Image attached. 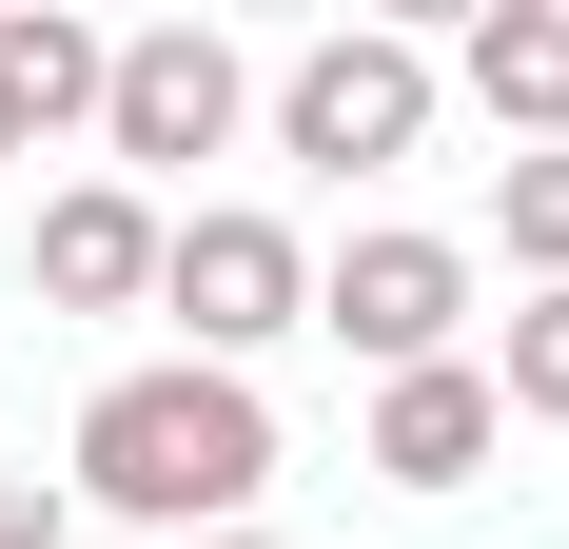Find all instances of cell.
<instances>
[{"instance_id": "cell-11", "label": "cell", "mask_w": 569, "mask_h": 549, "mask_svg": "<svg viewBox=\"0 0 569 549\" xmlns=\"http://www.w3.org/2000/svg\"><path fill=\"white\" fill-rule=\"evenodd\" d=\"M491 392H511L530 432H569V295H530V315L491 333Z\"/></svg>"}, {"instance_id": "cell-9", "label": "cell", "mask_w": 569, "mask_h": 549, "mask_svg": "<svg viewBox=\"0 0 569 549\" xmlns=\"http://www.w3.org/2000/svg\"><path fill=\"white\" fill-rule=\"evenodd\" d=\"M99 79H118V40H99V20H40V0L0 20V118H20V158H40L59 118H99Z\"/></svg>"}, {"instance_id": "cell-6", "label": "cell", "mask_w": 569, "mask_h": 549, "mask_svg": "<svg viewBox=\"0 0 569 549\" xmlns=\"http://www.w3.org/2000/svg\"><path fill=\"white\" fill-rule=\"evenodd\" d=\"M491 451H511L491 353H432V373H393V392H373V471H393V491H471Z\"/></svg>"}, {"instance_id": "cell-7", "label": "cell", "mask_w": 569, "mask_h": 549, "mask_svg": "<svg viewBox=\"0 0 569 549\" xmlns=\"http://www.w3.org/2000/svg\"><path fill=\"white\" fill-rule=\"evenodd\" d=\"M158 197H138V177H79V197H40V295L59 315H138V295H158Z\"/></svg>"}, {"instance_id": "cell-8", "label": "cell", "mask_w": 569, "mask_h": 549, "mask_svg": "<svg viewBox=\"0 0 569 549\" xmlns=\"http://www.w3.org/2000/svg\"><path fill=\"white\" fill-rule=\"evenodd\" d=\"M452 79H471V118H491L511 158H569V0H491L452 40Z\"/></svg>"}, {"instance_id": "cell-14", "label": "cell", "mask_w": 569, "mask_h": 549, "mask_svg": "<svg viewBox=\"0 0 569 549\" xmlns=\"http://www.w3.org/2000/svg\"><path fill=\"white\" fill-rule=\"evenodd\" d=\"M0 158H20V118H0Z\"/></svg>"}, {"instance_id": "cell-1", "label": "cell", "mask_w": 569, "mask_h": 549, "mask_svg": "<svg viewBox=\"0 0 569 549\" xmlns=\"http://www.w3.org/2000/svg\"><path fill=\"white\" fill-rule=\"evenodd\" d=\"M256 491H276V412H256V373H197V353H158V373H99V412H79V510H138V530H256Z\"/></svg>"}, {"instance_id": "cell-12", "label": "cell", "mask_w": 569, "mask_h": 549, "mask_svg": "<svg viewBox=\"0 0 569 549\" xmlns=\"http://www.w3.org/2000/svg\"><path fill=\"white\" fill-rule=\"evenodd\" d=\"M0 549H59V491H40V471H0Z\"/></svg>"}, {"instance_id": "cell-13", "label": "cell", "mask_w": 569, "mask_h": 549, "mask_svg": "<svg viewBox=\"0 0 569 549\" xmlns=\"http://www.w3.org/2000/svg\"><path fill=\"white\" fill-rule=\"evenodd\" d=\"M197 549H276V530H197Z\"/></svg>"}, {"instance_id": "cell-2", "label": "cell", "mask_w": 569, "mask_h": 549, "mask_svg": "<svg viewBox=\"0 0 569 549\" xmlns=\"http://www.w3.org/2000/svg\"><path fill=\"white\" fill-rule=\"evenodd\" d=\"M412 138H432V40H393V20L295 40V79H276V158H315V177H393Z\"/></svg>"}, {"instance_id": "cell-10", "label": "cell", "mask_w": 569, "mask_h": 549, "mask_svg": "<svg viewBox=\"0 0 569 549\" xmlns=\"http://www.w3.org/2000/svg\"><path fill=\"white\" fill-rule=\"evenodd\" d=\"M491 236L530 295H569V158H491Z\"/></svg>"}, {"instance_id": "cell-4", "label": "cell", "mask_w": 569, "mask_h": 549, "mask_svg": "<svg viewBox=\"0 0 569 549\" xmlns=\"http://www.w3.org/2000/svg\"><path fill=\"white\" fill-rule=\"evenodd\" d=\"M236 118H256V59H236L217 20H158V40H118V79H99V138L138 177H197Z\"/></svg>"}, {"instance_id": "cell-3", "label": "cell", "mask_w": 569, "mask_h": 549, "mask_svg": "<svg viewBox=\"0 0 569 549\" xmlns=\"http://www.w3.org/2000/svg\"><path fill=\"white\" fill-rule=\"evenodd\" d=\"M158 315L197 333V373H256V353H276V333H315V256H295L276 217H177L158 236Z\"/></svg>"}, {"instance_id": "cell-5", "label": "cell", "mask_w": 569, "mask_h": 549, "mask_svg": "<svg viewBox=\"0 0 569 549\" xmlns=\"http://www.w3.org/2000/svg\"><path fill=\"white\" fill-rule=\"evenodd\" d=\"M315 333H353L373 392L432 373V353L471 333V256H452V236H353V256H315Z\"/></svg>"}]
</instances>
